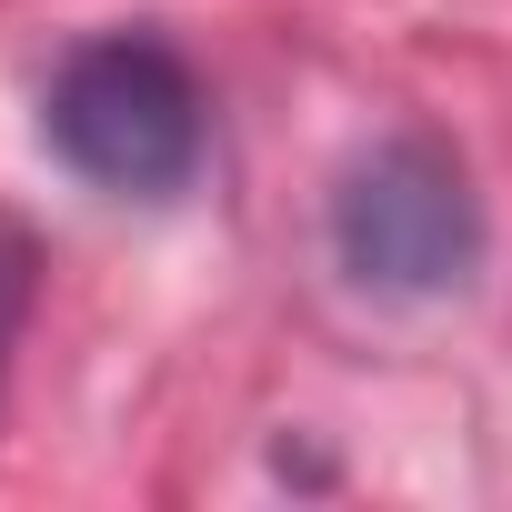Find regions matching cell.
<instances>
[{
	"label": "cell",
	"instance_id": "cell-2",
	"mask_svg": "<svg viewBox=\"0 0 512 512\" xmlns=\"http://www.w3.org/2000/svg\"><path fill=\"white\" fill-rule=\"evenodd\" d=\"M41 151L101 201H181L211 161V91L141 21L81 31L41 81Z\"/></svg>",
	"mask_w": 512,
	"mask_h": 512
},
{
	"label": "cell",
	"instance_id": "cell-3",
	"mask_svg": "<svg viewBox=\"0 0 512 512\" xmlns=\"http://www.w3.org/2000/svg\"><path fill=\"white\" fill-rule=\"evenodd\" d=\"M31 272H41L31 231L0 221V362H11V342H21V322H31Z\"/></svg>",
	"mask_w": 512,
	"mask_h": 512
},
{
	"label": "cell",
	"instance_id": "cell-1",
	"mask_svg": "<svg viewBox=\"0 0 512 512\" xmlns=\"http://www.w3.org/2000/svg\"><path fill=\"white\" fill-rule=\"evenodd\" d=\"M322 251L342 292L382 302V312H432V302H462L492 262V201L472 181V161L402 121L382 141H362L332 191H322Z\"/></svg>",
	"mask_w": 512,
	"mask_h": 512
}]
</instances>
